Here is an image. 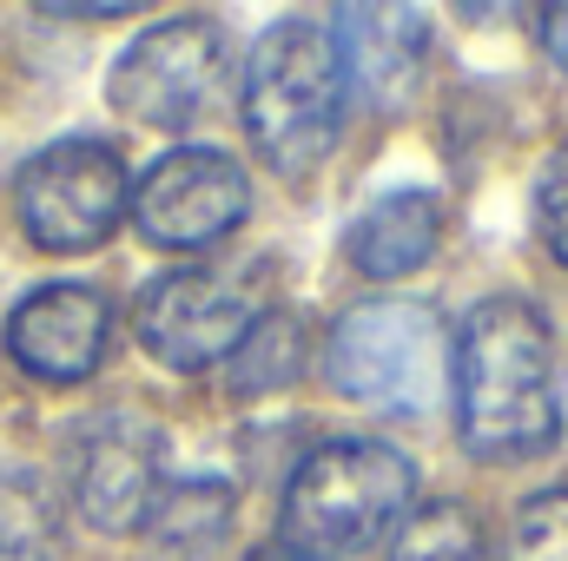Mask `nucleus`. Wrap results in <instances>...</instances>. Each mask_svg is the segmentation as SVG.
Listing matches in <instances>:
<instances>
[{
  "mask_svg": "<svg viewBox=\"0 0 568 561\" xmlns=\"http://www.w3.org/2000/svg\"><path fill=\"white\" fill-rule=\"evenodd\" d=\"M536 225H542L556 265H568V140L549 152V165L536 178Z\"/></svg>",
  "mask_w": 568,
  "mask_h": 561,
  "instance_id": "nucleus-18",
  "label": "nucleus"
},
{
  "mask_svg": "<svg viewBox=\"0 0 568 561\" xmlns=\"http://www.w3.org/2000/svg\"><path fill=\"white\" fill-rule=\"evenodd\" d=\"M159 449L165 436L133 410L93 417L73 442V509L100 536H133L145 529V509L159 496Z\"/></svg>",
  "mask_w": 568,
  "mask_h": 561,
  "instance_id": "nucleus-9",
  "label": "nucleus"
},
{
  "mask_svg": "<svg viewBox=\"0 0 568 561\" xmlns=\"http://www.w3.org/2000/svg\"><path fill=\"white\" fill-rule=\"evenodd\" d=\"M536 40H542V53L568 73V7H536Z\"/></svg>",
  "mask_w": 568,
  "mask_h": 561,
  "instance_id": "nucleus-19",
  "label": "nucleus"
},
{
  "mask_svg": "<svg viewBox=\"0 0 568 561\" xmlns=\"http://www.w3.org/2000/svg\"><path fill=\"white\" fill-rule=\"evenodd\" d=\"M304 364H311V330L291 310H265L245 330V344L225 357V384L232 397H278L304 377Z\"/></svg>",
  "mask_w": 568,
  "mask_h": 561,
  "instance_id": "nucleus-14",
  "label": "nucleus"
},
{
  "mask_svg": "<svg viewBox=\"0 0 568 561\" xmlns=\"http://www.w3.org/2000/svg\"><path fill=\"white\" fill-rule=\"evenodd\" d=\"M13 205H20V225L40 252H93L126 218L133 185H126V165L113 145L60 140L20 165Z\"/></svg>",
  "mask_w": 568,
  "mask_h": 561,
  "instance_id": "nucleus-6",
  "label": "nucleus"
},
{
  "mask_svg": "<svg viewBox=\"0 0 568 561\" xmlns=\"http://www.w3.org/2000/svg\"><path fill=\"white\" fill-rule=\"evenodd\" d=\"M417 502V469L397 442L377 436H331L304 449L284 482L278 549L297 561H357L390 529H404Z\"/></svg>",
  "mask_w": 568,
  "mask_h": 561,
  "instance_id": "nucleus-2",
  "label": "nucleus"
},
{
  "mask_svg": "<svg viewBox=\"0 0 568 561\" xmlns=\"http://www.w3.org/2000/svg\"><path fill=\"white\" fill-rule=\"evenodd\" d=\"M245 561H297V555H291V549H278V542H265V549H252Z\"/></svg>",
  "mask_w": 568,
  "mask_h": 561,
  "instance_id": "nucleus-20",
  "label": "nucleus"
},
{
  "mask_svg": "<svg viewBox=\"0 0 568 561\" xmlns=\"http://www.w3.org/2000/svg\"><path fill=\"white\" fill-rule=\"evenodd\" d=\"M344 100H351V73L337 53V33L311 13H284L278 27L252 47L245 67V133L258 145V159L304 178L344 126Z\"/></svg>",
  "mask_w": 568,
  "mask_h": 561,
  "instance_id": "nucleus-3",
  "label": "nucleus"
},
{
  "mask_svg": "<svg viewBox=\"0 0 568 561\" xmlns=\"http://www.w3.org/2000/svg\"><path fill=\"white\" fill-rule=\"evenodd\" d=\"M0 561H60V496L27 462H0Z\"/></svg>",
  "mask_w": 568,
  "mask_h": 561,
  "instance_id": "nucleus-15",
  "label": "nucleus"
},
{
  "mask_svg": "<svg viewBox=\"0 0 568 561\" xmlns=\"http://www.w3.org/2000/svg\"><path fill=\"white\" fill-rule=\"evenodd\" d=\"M252 212V178L219 145H179L133 185V225L159 252H205Z\"/></svg>",
  "mask_w": 568,
  "mask_h": 561,
  "instance_id": "nucleus-8",
  "label": "nucleus"
},
{
  "mask_svg": "<svg viewBox=\"0 0 568 561\" xmlns=\"http://www.w3.org/2000/svg\"><path fill=\"white\" fill-rule=\"evenodd\" d=\"M503 561H568V482L529 496L509 522Z\"/></svg>",
  "mask_w": 568,
  "mask_h": 561,
  "instance_id": "nucleus-17",
  "label": "nucleus"
},
{
  "mask_svg": "<svg viewBox=\"0 0 568 561\" xmlns=\"http://www.w3.org/2000/svg\"><path fill=\"white\" fill-rule=\"evenodd\" d=\"M449 330L424 297H364L324 337V377L337 397L377 417H429L449 397Z\"/></svg>",
  "mask_w": 568,
  "mask_h": 561,
  "instance_id": "nucleus-4",
  "label": "nucleus"
},
{
  "mask_svg": "<svg viewBox=\"0 0 568 561\" xmlns=\"http://www.w3.org/2000/svg\"><path fill=\"white\" fill-rule=\"evenodd\" d=\"M258 317H265L258 265H185L140 290L133 330L165 370H212L245 344Z\"/></svg>",
  "mask_w": 568,
  "mask_h": 561,
  "instance_id": "nucleus-5",
  "label": "nucleus"
},
{
  "mask_svg": "<svg viewBox=\"0 0 568 561\" xmlns=\"http://www.w3.org/2000/svg\"><path fill=\"white\" fill-rule=\"evenodd\" d=\"M449 390L463 449L483 462H529L562 436L556 390V337L536 304L483 297L449 350Z\"/></svg>",
  "mask_w": 568,
  "mask_h": 561,
  "instance_id": "nucleus-1",
  "label": "nucleus"
},
{
  "mask_svg": "<svg viewBox=\"0 0 568 561\" xmlns=\"http://www.w3.org/2000/svg\"><path fill=\"white\" fill-rule=\"evenodd\" d=\"M113 337V304L93 284H40L7 317V357L40 384H80L100 370Z\"/></svg>",
  "mask_w": 568,
  "mask_h": 561,
  "instance_id": "nucleus-10",
  "label": "nucleus"
},
{
  "mask_svg": "<svg viewBox=\"0 0 568 561\" xmlns=\"http://www.w3.org/2000/svg\"><path fill=\"white\" fill-rule=\"evenodd\" d=\"M390 561H483V536H476V516L463 502H424L404 516Z\"/></svg>",
  "mask_w": 568,
  "mask_h": 561,
  "instance_id": "nucleus-16",
  "label": "nucleus"
},
{
  "mask_svg": "<svg viewBox=\"0 0 568 561\" xmlns=\"http://www.w3.org/2000/svg\"><path fill=\"white\" fill-rule=\"evenodd\" d=\"M337 53L351 86H364V100L397 106L417 86V67L429 53V20L417 7H337Z\"/></svg>",
  "mask_w": 568,
  "mask_h": 561,
  "instance_id": "nucleus-11",
  "label": "nucleus"
},
{
  "mask_svg": "<svg viewBox=\"0 0 568 561\" xmlns=\"http://www.w3.org/2000/svg\"><path fill=\"white\" fill-rule=\"evenodd\" d=\"M219 80H225V33H219V20L179 13V20H159L152 33H140L113 60V106L133 126L185 133L212 106Z\"/></svg>",
  "mask_w": 568,
  "mask_h": 561,
  "instance_id": "nucleus-7",
  "label": "nucleus"
},
{
  "mask_svg": "<svg viewBox=\"0 0 568 561\" xmlns=\"http://www.w3.org/2000/svg\"><path fill=\"white\" fill-rule=\"evenodd\" d=\"M436 238H443L436 198L417 192V185H397V192H384L377 205H364V212L351 218L344 258H351L364 278H410L417 265H429Z\"/></svg>",
  "mask_w": 568,
  "mask_h": 561,
  "instance_id": "nucleus-12",
  "label": "nucleus"
},
{
  "mask_svg": "<svg viewBox=\"0 0 568 561\" xmlns=\"http://www.w3.org/2000/svg\"><path fill=\"white\" fill-rule=\"evenodd\" d=\"M232 529V489L219 476H185V482H159L152 509H145V536L165 549V555L192 561L212 555Z\"/></svg>",
  "mask_w": 568,
  "mask_h": 561,
  "instance_id": "nucleus-13",
  "label": "nucleus"
}]
</instances>
